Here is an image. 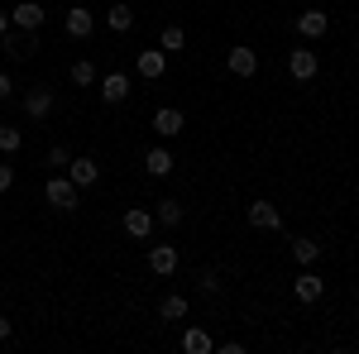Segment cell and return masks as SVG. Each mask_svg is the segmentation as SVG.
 <instances>
[{
  "mask_svg": "<svg viewBox=\"0 0 359 354\" xmlns=\"http://www.w3.org/2000/svg\"><path fill=\"white\" fill-rule=\"evenodd\" d=\"M25 110L34 115V120H43V115L53 110V91H48V86H34V91L25 96Z\"/></svg>",
  "mask_w": 359,
  "mask_h": 354,
  "instance_id": "obj_15",
  "label": "cell"
},
{
  "mask_svg": "<svg viewBox=\"0 0 359 354\" xmlns=\"http://www.w3.org/2000/svg\"><path fill=\"white\" fill-rule=\"evenodd\" d=\"M10 187H15V168L0 163V191H10Z\"/></svg>",
  "mask_w": 359,
  "mask_h": 354,
  "instance_id": "obj_27",
  "label": "cell"
},
{
  "mask_svg": "<svg viewBox=\"0 0 359 354\" xmlns=\"http://www.w3.org/2000/svg\"><path fill=\"white\" fill-rule=\"evenodd\" d=\"M321 292H326V282L316 278V273H297V282H292V297L297 301H321Z\"/></svg>",
  "mask_w": 359,
  "mask_h": 354,
  "instance_id": "obj_10",
  "label": "cell"
},
{
  "mask_svg": "<svg viewBox=\"0 0 359 354\" xmlns=\"http://www.w3.org/2000/svg\"><path fill=\"white\" fill-rule=\"evenodd\" d=\"M182 216H187L182 201H158V220H163V225H182Z\"/></svg>",
  "mask_w": 359,
  "mask_h": 354,
  "instance_id": "obj_22",
  "label": "cell"
},
{
  "mask_svg": "<svg viewBox=\"0 0 359 354\" xmlns=\"http://www.w3.org/2000/svg\"><path fill=\"white\" fill-rule=\"evenodd\" d=\"M77 182L72 177H48V187H43V201L53 206V211H77Z\"/></svg>",
  "mask_w": 359,
  "mask_h": 354,
  "instance_id": "obj_1",
  "label": "cell"
},
{
  "mask_svg": "<svg viewBox=\"0 0 359 354\" xmlns=\"http://www.w3.org/2000/svg\"><path fill=\"white\" fill-rule=\"evenodd\" d=\"M182 350H187V354H211L216 345H211L206 330H187V335H182Z\"/></svg>",
  "mask_w": 359,
  "mask_h": 354,
  "instance_id": "obj_19",
  "label": "cell"
},
{
  "mask_svg": "<svg viewBox=\"0 0 359 354\" xmlns=\"http://www.w3.org/2000/svg\"><path fill=\"white\" fill-rule=\"evenodd\" d=\"M67 177H72V182H77V187H91V182H96V177H101V163H96V158H67Z\"/></svg>",
  "mask_w": 359,
  "mask_h": 354,
  "instance_id": "obj_7",
  "label": "cell"
},
{
  "mask_svg": "<svg viewBox=\"0 0 359 354\" xmlns=\"http://www.w3.org/2000/svg\"><path fill=\"white\" fill-rule=\"evenodd\" d=\"M0 340H10V321L5 316H0Z\"/></svg>",
  "mask_w": 359,
  "mask_h": 354,
  "instance_id": "obj_30",
  "label": "cell"
},
{
  "mask_svg": "<svg viewBox=\"0 0 359 354\" xmlns=\"http://www.w3.org/2000/svg\"><path fill=\"white\" fill-rule=\"evenodd\" d=\"M316 67H321V62H316V53H311V48H292V53H287V72H292V77H297V82H311V77H316Z\"/></svg>",
  "mask_w": 359,
  "mask_h": 354,
  "instance_id": "obj_4",
  "label": "cell"
},
{
  "mask_svg": "<svg viewBox=\"0 0 359 354\" xmlns=\"http://www.w3.org/2000/svg\"><path fill=\"white\" fill-rule=\"evenodd\" d=\"M25 149V135L20 130H0V154H20Z\"/></svg>",
  "mask_w": 359,
  "mask_h": 354,
  "instance_id": "obj_24",
  "label": "cell"
},
{
  "mask_svg": "<svg viewBox=\"0 0 359 354\" xmlns=\"http://www.w3.org/2000/svg\"><path fill=\"white\" fill-rule=\"evenodd\" d=\"M316 254H321V245H316V240H292V259H297V264H316Z\"/></svg>",
  "mask_w": 359,
  "mask_h": 354,
  "instance_id": "obj_20",
  "label": "cell"
},
{
  "mask_svg": "<svg viewBox=\"0 0 359 354\" xmlns=\"http://www.w3.org/2000/svg\"><path fill=\"white\" fill-rule=\"evenodd\" d=\"M62 29H67L72 39H91V29H96V20H91V10H82V5H72V10H67V20H62Z\"/></svg>",
  "mask_w": 359,
  "mask_h": 354,
  "instance_id": "obj_11",
  "label": "cell"
},
{
  "mask_svg": "<svg viewBox=\"0 0 359 354\" xmlns=\"http://www.w3.org/2000/svg\"><path fill=\"white\" fill-rule=\"evenodd\" d=\"M0 43H5V53H10V57H29V53H25V29H10Z\"/></svg>",
  "mask_w": 359,
  "mask_h": 354,
  "instance_id": "obj_23",
  "label": "cell"
},
{
  "mask_svg": "<svg viewBox=\"0 0 359 354\" xmlns=\"http://www.w3.org/2000/svg\"><path fill=\"white\" fill-rule=\"evenodd\" d=\"M10 34V10H0V39Z\"/></svg>",
  "mask_w": 359,
  "mask_h": 354,
  "instance_id": "obj_29",
  "label": "cell"
},
{
  "mask_svg": "<svg viewBox=\"0 0 359 354\" xmlns=\"http://www.w3.org/2000/svg\"><path fill=\"white\" fill-rule=\"evenodd\" d=\"M326 29H331V15H321V10H306V15H297V34H302L306 43H311V39H321Z\"/></svg>",
  "mask_w": 359,
  "mask_h": 354,
  "instance_id": "obj_9",
  "label": "cell"
},
{
  "mask_svg": "<svg viewBox=\"0 0 359 354\" xmlns=\"http://www.w3.org/2000/svg\"><path fill=\"white\" fill-rule=\"evenodd\" d=\"M149 268L158 273V278H172V273H177V249L172 245H154L149 249Z\"/></svg>",
  "mask_w": 359,
  "mask_h": 354,
  "instance_id": "obj_8",
  "label": "cell"
},
{
  "mask_svg": "<svg viewBox=\"0 0 359 354\" xmlns=\"http://www.w3.org/2000/svg\"><path fill=\"white\" fill-rule=\"evenodd\" d=\"M158 316H163V321H182V316H187V297L168 292V297L158 301Z\"/></svg>",
  "mask_w": 359,
  "mask_h": 354,
  "instance_id": "obj_17",
  "label": "cell"
},
{
  "mask_svg": "<svg viewBox=\"0 0 359 354\" xmlns=\"http://www.w3.org/2000/svg\"><path fill=\"white\" fill-rule=\"evenodd\" d=\"M182 125H187V120H182V110H172V106H163V110H158V115H154V130H158V135H163V139L182 135Z\"/></svg>",
  "mask_w": 359,
  "mask_h": 354,
  "instance_id": "obj_14",
  "label": "cell"
},
{
  "mask_svg": "<svg viewBox=\"0 0 359 354\" xmlns=\"http://www.w3.org/2000/svg\"><path fill=\"white\" fill-rule=\"evenodd\" d=\"M125 96H130V77H125V72H111V77H101V101H106V106H120Z\"/></svg>",
  "mask_w": 359,
  "mask_h": 354,
  "instance_id": "obj_12",
  "label": "cell"
},
{
  "mask_svg": "<svg viewBox=\"0 0 359 354\" xmlns=\"http://www.w3.org/2000/svg\"><path fill=\"white\" fill-rule=\"evenodd\" d=\"M10 25L25 29V34H39V29H43V5H39V0H25V5H15V10H10Z\"/></svg>",
  "mask_w": 359,
  "mask_h": 354,
  "instance_id": "obj_2",
  "label": "cell"
},
{
  "mask_svg": "<svg viewBox=\"0 0 359 354\" xmlns=\"http://www.w3.org/2000/svg\"><path fill=\"white\" fill-rule=\"evenodd\" d=\"M249 225H254V230H278L283 216H278V206H269V201H254V206H249Z\"/></svg>",
  "mask_w": 359,
  "mask_h": 354,
  "instance_id": "obj_13",
  "label": "cell"
},
{
  "mask_svg": "<svg viewBox=\"0 0 359 354\" xmlns=\"http://www.w3.org/2000/svg\"><path fill=\"white\" fill-rule=\"evenodd\" d=\"M125 235H130V240H149V235H154V211H144V206L125 211Z\"/></svg>",
  "mask_w": 359,
  "mask_h": 354,
  "instance_id": "obj_6",
  "label": "cell"
},
{
  "mask_svg": "<svg viewBox=\"0 0 359 354\" xmlns=\"http://www.w3.org/2000/svg\"><path fill=\"white\" fill-rule=\"evenodd\" d=\"M144 168H149L154 177H168V172H172V154H168V149H149V158H144Z\"/></svg>",
  "mask_w": 359,
  "mask_h": 354,
  "instance_id": "obj_18",
  "label": "cell"
},
{
  "mask_svg": "<svg viewBox=\"0 0 359 354\" xmlns=\"http://www.w3.org/2000/svg\"><path fill=\"white\" fill-rule=\"evenodd\" d=\"M182 43H187V34H182V25H168V29H163V39H158V48H163V53H177Z\"/></svg>",
  "mask_w": 359,
  "mask_h": 354,
  "instance_id": "obj_21",
  "label": "cell"
},
{
  "mask_svg": "<svg viewBox=\"0 0 359 354\" xmlns=\"http://www.w3.org/2000/svg\"><path fill=\"white\" fill-rule=\"evenodd\" d=\"M67 158H72V154H67L62 144H53V149H48V168H67Z\"/></svg>",
  "mask_w": 359,
  "mask_h": 354,
  "instance_id": "obj_26",
  "label": "cell"
},
{
  "mask_svg": "<svg viewBox=\"0 0 359 354\" xmlns=\"http://www.w3.org/2000/svg\"><path fill=\"white\" fill-rule=\"evenodd\" d=\"M225 62H230V77H254V72H259V53L245 48V43H240V48H230Z\"/></svg>",
  "mask_w": 359,
  "mask_h": 354,
  "instance_id": "obj_5",
  "label": "cell"
},
{
  "mask_svg": "<svg viewBox=\"0 0 359 354\" xmlns=\"http://www.w3.org/2000/svg\"><path fill=\"white\" fill-rule=\"evenodd\" d=\"M135 72H139V77H149V82H158V77L168 72V53H163V48H144V53L135 57Z\"/></svg>",
  "mask_w": 359,
  "mask_h": 354,
  "instance_id": "obj_3",
  "label": "cell"
},
{
  "mask_svg": "<svg viewBox=\"0 0 359 354\" xmlns=\"http://www.w3.org/2000/svg\"><path fill=\"white\" fill-rule=\"evenodd\" d=\"M10 91H15V82H10V77L0 72V101H10Z\"/></svg>",
  "mask_w": 359,
  "mask_h": 354,
  "instance_id": "obj_28",
  "label": "cell"
},
{
  "mask_svg": "<svg viewBox=\"0 0 359 354\" xmlns=\"http://www.w3.org/2000/svg\"><path fill=\"white\" fill-rule=\"evenodd\" d=\"M72 82H77V86H91V82H96V67H91L86 57H82V62H72Z\"/></svg>",
  "mask_w": 359,
  "mask_h": 354,
  "instance_id": "obj_25",
  "label": "cell"
},
{
  "mask_svg": "<svg viewBox=\"0 0 359 354\" xmlns=\"http://www.w3.org/2000/svg\"><path fill=\"white\" fill-rule=\"evenodd\" d=\"M106 25H111L115 34L135 29V10H130V5H111V10H106Z\"/></svg>",
  "mask_w": 359,
  "mask_h": 354,
  "instance_id": "obj_16",
  "label": "cell"
}]
</instances>
